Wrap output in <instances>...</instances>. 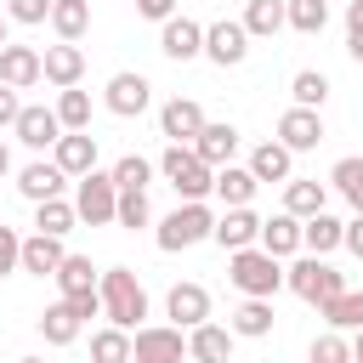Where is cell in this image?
<instances>
[{
  "label": "cell",
  "mask_w": 363,
  "mask_h": 363,
  "mask_svg": "<svg viewBox=\"0 0 363 363\" xmlns=\"http://www.w3.org/2000/svg\"><path fill=\"white\" fill-rule=\"evenodd\" d=\"M96 295H102V318L108 323H119V329H142V318H147V289H142V278L130 272V267H108L102 272V284H96Z\"/></svg>",
  "instance_id": "6da1fadb"
},
{
  "label": "cell",
  "mask_w": 363,
  "mask_h": 363,
  "mask_svg": "<svg viewBox=\"0 0 363 363\" xmlns=\"http://www.w3.org/2000/svg\"><path fill=\"white\" fill-rule=\"evenodd\" d=\"M227 278H233L238 295H261V301H272V295L284 289V261L267 255L261 244H250V250H233V255H227Z\"/></svg>",
  "instance_id": "7a4b0ae2"
},
{
  "label": "cell",
  "mask_w": 363,
  "mask_h": 363,
  "mask_svg": "<svg viewBox=\"0 0 363 363\" xmlns=\"http://www.w3.org/2000/svg\"><path fill=\"white\" fill-rule=\"evenodd\" d=\"M216 233V216H210V204L204 199H182L164 221H159V233H153V244L164 250V255H176V250H193V244H204Z\"/></svg>",
  "instance_id": "3957f363"
},
{
  "label": "cell",
  "mask_w": 363,
  "mask_h": 363,
  "mask_svg": "<svg viewBox=\"0 0 363 363\" xmlns=\"http://www.w3.org/2000/svg\"><path fill=\"white\" fill-rule=\"evenodd\" d=\"M159 176H164L182 199H210V193H216V170L193 153V142H170V147L159 153Z\"/></svg>",
  "instance_id": "277c9868"
},
{
  "label": "cell",
  "mask_w": 363,
  "mask_h": 363,
  "mask_svg": "<svg viewBox=\"0 0 363 363\" xmlns=\"http://www.w3.org/2000/svg\"><path fill=\"white\" fill-rule=\"evenodd\" d=\"M284 284H289L306 306H323V301H335V295L346 289V278H340L323 255H295V267H284Z\"/></svg>",
  "instance_id": "5b68a950"
},
{
  "label": "cell",
  "mask_w": 363,
  "mask_h": 363,
  "mask_svg": "<svg viewBox=\"0 0 363 363\" xmlns=\"http://www.w3.org/2000/svg\"><path fill=\"white\" fill-rule=\"evenodd\" d=\"M74 210H79V221H91V227H108L113 210H119V182H113V170H85V176L74 182Z\"/></svg>",
  "instance_id": "8992f818"
},
{
  "label": "cell",
  "mask_w": 363,
  "mask_h": 363,
  "mask_svg": "<svg viewBox=\"0 0 363 363\" xmlns=\"http://www.w3.org/2000/svg\"><path fill=\"white\" fill-rule=\"evenodd\" d=\"M187 357V335L176 323H142L130 335V363H182Z\"/></svg>",
  "instance_id": "52a82bcc"
},
{
  "label": "cell",
  "mask_w": 363,
  "mask_h": 363,
  "mask_svg": "<svg viewBox=\"0 0 363 363\" xmlns=\"http://www.w3.org/2000/svg\"><path fill=\"white\" fill-rule=\"evenodd\" d=\"M204 57H210L216 68H238V62L250 57V28H244L238 17L210 23V28H204Z\"/></svg>",
  "instance_id": "ba28073f"
},
{
  "label": "cell",
  "mask_w": 363,
  "mask_h": 363,
  "mask_svg": "<svg viewBox=\"0 0 363 363\" xmlns=\"http://www.w3.org/2000/svg\"><path fill=\"white\" fill-rule=\"evenodd\" d=\"M102 102H108V113H119V119H142L147 102H153V85H147V74H130V68H125V74L108 79Z\"/></svg>",
  "instance_id": "9c48e42d"
},
{
  "label": "cell",
  "mask_w": 363,
  "mask_h": 363,
  "mask_svg": "<svg viewBox=\"0 0 363 363\" xmlns=\"http://www.w3.org/2000/svg\"><path fill=\"white\" fill-rule=\"evenodd\" d=\"M11 130H17V142H23L28 153H45V147L62 142V119H57V108H40V102H34V108L23 102V113H17Z\"/></svg>",
  "instance_id": "30bf717a"
},
{
  "label": "cell",
  "mask_w": 363,
  "mask_h": 363,
  "mask_svg": "<svg viewBox=\"0 0 363 363\" xmlns=\"http://www.w3.org/2000/svg\"><path fill=\"white\" fill-rule=\"evenodd\" d=\"M164 312H170V323L176 329H199V323H210V289L204 284H170V295H164Z\"/></svg>",
  "instance_id": "8fae6325"
},
{
  "label": "cell",
  "mask_w": 363,
  "mask_h": 363,
  "mask_svg": "<svg viewBox=\"0 0 363 363\" xmlns=\"http://www.w3.org/2000/svg\"><path fill=\"white\" fill-rule=\"evenodd\" d=\"M0 79L11 85V91H28V85H40L45 79V51H34V45H0Z\"/></svg>",
  "instance_id": "7c38bea8"
},
{
  "label": "cell",
  "mask_w": 363,
  "mask_h": 363,
  "mask_svg": "<svg viewBox=\"0 0 363 363\" xmlns=\"http://www.w3.org/2000/svg\"><path fill=\"white\" fill-rule=\"evenodd\" d=\"M227 255L233 250H250V244H261V216L250 210V204H233L227 216H216V233H210Z\"/></svg>",
  "instance_id": "4fadbf2b"
},
{
  "label": "cell",
  "mask_w": 363,
  "mask_h": 363,
  "mask_svg": "<svg viewBox=\"0 0 363 363\" xmlns=\"http://www.w3.org/2000/svg\"><path fill=\"white\" fill-rule=\"evenodd\" d=\"M159 51H164L170 62H193V57H204V23H193V17H170V23L159 28Z\"/></svg>",
  "instance_id": "5bb4252c"
},
{
  "label": "cell",
  "mask_w": 363,
  "mask_h": 363,
  "mask_svg": "<svg viewBox=\"0 0 363 363\" xmlns=\"http://www.w3.org/2000/svg\"><path fill=\"white\" fill-rule=\"evenodd\" d=\"M278 142H284L289 153H312V147L323 142V113H318V108H289V113L278 119Z\"/></svg>",
  "instance_id": "9a60e30c"
},
{
  "label": "cell",
  "mask_w": 363,
  "mask_h": 363,
  "mask_svg": "<svg viewBox=\"0 0 363 363\" xmlns=\"http://www.w3.org/2000/svg\"><path fill=\"white\" fill-rule=\"evenodd\" d=\"M204 130V108L193 102V96H170L164 108H159V136H170V142H193Z\"/></svg>",
  "instance_id": "2e32d148"
},
{
  "label": "cell",
  "mask_w": 363,
  "mask_h": 363,
  "mask_svg": "<svg viewBox=\"0 0 363 363\" xmlns=\"http://www.w3.org/2000/svg\"><path fill=\"white\" fill-rule=\"evenodd\" d=\"M51 159H57V170L62 176H85V170H96V136L91 130H62V142L51 147Z\"/></svg>",
  "instance_id": "e0dca14e"
},
{
  "label": "cell",
  "mask_w": 363,
  "mask_h": 363,
  "mask_svg": "<svg viewBox=\"0 0 363 363\" xmlns=\"http://www.w3.org/2000/svg\"><path fill=\"white\" fill-rule=\"evenodd\" d=\"M62 170H57V159H34V164H23L17 170V193L28 199V204H40V199H62Z\"/></svg>",
  "instance_id": "ac0fdd59"
},
{
  "label": "cell",
  "mask_w": 363,
  "mask_h": 363,
  "mask_svg": "<svg viewBox=\"0 0 363 363\" xmlns=\"http://www.w3.org/2000/svg\"><path fill=\"white\" fill-rule=\"evenodd\" d=\"M193 153H199L210 170L233 164V153H238V125H210V119H204V130L193 136Z\"/></svg>",
  "instance_id": "d6986e66"
},
{
  "label": "cell",
  "mask_w": 363,
  "mask_h": 363,
  "mask_svg": "<svg viewBox=\"0 0 363 363\" xmlns=\"http://www.w3.org/2000/svg\"><path fill=\"white\" fill-rule=\"evenodd\" d=\"M62 238L57 233H28L23 238V272H34V278H57V267H62Z\"/></svg>",
  "instance_id": "ffe728a7"
},
{
  "label": "cell",
  "mask_w": 363,
  "mask_h": 363,
  "mask_svg": "<svg viewBox=\"0 0 363 363\" xmlns=\"http://www.w3.org/2000/svg\"><path fill=\"white\" fill-rule=\"evenodd\" d=\"M233 329H221V323H199V329H187V357L193 363H227L233 357Z\"/></svg>",
  "instance_id": "44dd1931"
},
{
  "label": "cell",
  "mask_w": 363,
  "mask_h": 363,
  "mask_svg": "<svg viewBox=\"0 0 363 363\" xmlns=\"http://www.w3.org/2000/svg\"><path fill=\"white\" fill-rule=\"evenodd\" d=\"M45 79H51L57 91L79 85V79H85V51H79L74 40H62V45H45Z\"/></svg>",
  "instance_id": "7402d4cb"
},
{
  "label": "cell",
  "mask_w": 363,
  "mask_h": 363,
  "mask_svg": "<svg viewBox=\"0 0 363 363\" xmlns=\"http://www.w3.org/2000/svg\"><path fill=\"white\" fill-rule=\"evenodd\" d=\"M261 250L267 255H301V216H289V210H278V216H267L261 221Z\"/></svg>",
  "instance_id": "603a6c76"
},
{
  "label": "cell",
  "mask_w": 363,
  "mask_h": 363,
  "mask_svg": "<svg viewBox=\"0 0 363 363\" xmlns=\"http://www.w3.org/2000/svg\"><path fill=\"white\" fill-rule=\"evenodd\" d=\"M323 204H329V187H323L318 176H289V182H284V210H289V216L306 221V216H318Z\"/></svg>",
  "instance_id": "cb8c5ba5"
},
{
  "label": "cell",
  "mask_w": 363,
  "mask_h": 363,
  "mask_svg": "<svg viewBox=\"0 0 363 363\" xmlns=\"http://www.w3.org/2000/svg\"><path fill=\"white\" fill-rule=\"evenodd\" d=\"M340 238H346V221H335L329 210H318V216L301 221V250L306 255H329V250H340Z\"/></svg>",
  "instance_id": "d4e9b609"
},
{
  "label": "cell",
  "mask_w": 363,
  "mask_h": 363,
  "mask_svg": "<svg viewBox=\"0 0 363 363\" xmlns=\"http://www.w3.org/2000/svg\"><path fill=\"white\" fill-rule=\"evenodd\" d=\"M79 329H85V318L74 312V301H57V306L40 312V335H45V346H68V340H79Z\"/></svg>",
  "instance_id": "484cf974"
},
{
  "label": "cell",
  "mask_w": 363,
  "mask_h": 363,
  "mask_svg": "<svg viewBox=\"0 0 363 363\" xmlns=\"http://www.w3.org/2000/svg\"><path fill=\"white\" fill-rule=\"evenodd\" d=\"M238 23L250 28V40H272L278 28H289V6L284 0H250Z\"/></svg>",
  "instance_id": "4316f807"
},
{
  "label": "cell",
  "mask_w": 363,
  "mask_h": 363,
  "mask_svg": "<svg viewBox=\"0 0 363 363\" xmlns=\"http://www.w3.org/2000/svg\"><path fill=\"white\" fill-rule=\"evenodd\" d=\"M255 187H261V182H255L250 164H221V170H216V199H221L227 210H233V204H250Z\"/></svg>",
  "instance_id": "83f0119b"
},
{
  "label": "cell",
  "mask_w": 363,
  "mask_h": 363,
  "mask_svg": "<svg viewBox=\"0 0 363 363\" xmlns=\"http://www.w3.org/2000/svg\"><path fill=\"white\" fill-rule=\"evenodd\" d=\"M227 329H233V335H244V340H261V335H272V301H261V295H244V306L227 318Z\"/></svg>",
  "instance_id": "f1b7e54d"
},
{
  "label": "cell",
  "mask_w": 363,
  "mask_h": 363,
  "mask_svg": "<svg viewBox=\"0 0 363 363\" xmlns=\"http://www.w3.org/2000/svg\"><path fill=\"white\" fill-rule=\"evenodd\" d=\"M318 312H323V323H329V329L357 335V329H363V289H340V295H335V301H323Z\"/></svg>",
  "instance_id": "f546056e"
},
{
  "label": "cell",
  "mask_w": 363,
  "mask_h": 363,
  "mask_svg": "<svg viewBox=\"0 0 363 363\" xmlns=\"http://www.w3.org/2000/svg\"><path fill=\"white\" fill-rule=\"evenodd\" d=\"M250 170H255V182H289L295 153H289L284 142H261V147L250 153Z\"/></svg>",
  "instance_id": "4dcf8cb0"
},
{
  "label": "cell",
  "mask_w": 363,
  "mask_h": 363,
  "mask_svg": "<svg viewBox=\"0 0 363 363\" xmlns=\"http://www.w3.org/2000/svg\"><path fill=\"white\" fill-rule=\"evenodd\" d=\"M96 284H102V272L91 267V255H62V267H57L62 295H96Z\"/></svg>",
  "instance_id": "1f68e13d"
},
{
  "label": "cell",
  "mask_w": 363,
  "mask_h": 363,
  "mask_svg": "<svg viewBox=\"0 0 363 363\" xmlns=\"http://www.w3.org/2000/svg\"><path fill=\"white\" fill-rule=\"evenodd\" d=\"M51 28H57V40H74L79 45V34L91 28V0H57L51 6Z\"/></svg>",
  "instance_id": "d6a6232c"
},
{
  "label": "cell",
  "mask_w": 363,
  "mask_h": 363,
  "mask_svg": "<svg viewBox=\"0 0 363 363\" xmlns=\"http://www.w3.org/2000/svg\"><path fill=\"white\" fill-rule=\"evenodd\" d=\"M329 187L352 204V210H363V159L357 153H346V159H335V170H329Z\"/></svg>",
  "instance_id": "836d02e7"
},
{
  "label": "cell",
  "mask_w": 363,
  "mask_h": 363,
  "mask_svg": "<svg viewBox=\"0 0 363 363\" xmlns=\"http://www.w3.org/2000/svg\"><path fill=\"white\" fill-rule=\"evenodd\" d=\"M74 221H79V210L68 204V199H40L34 204V233H74Z\"/></svg>",
  "instance_id": "e575fe53"
},
{
  "label": "cell",
  "mask_w": 363,
  "mask_h": 363,
  "mask_svg": "<svg viewBox=\"0 0 363 363\" xmlns=\"http://www.w3.org/2000/svg\"><path fill=\"white\" fill-rule=\"evenodd\" d=\"M91 363H130V329L108 323L91 335Z\"/></svg>",
  "instance_id": "d590c367"
},
{
  "label": "cell",
  "mask_w": 363,
  "mask_h": 363,
  "mask_svg": "<svg viewBox=\"0 0 363 363\" xmlns=\"http://www.w3.org/2000/svg\"><path fill=\"white\" fill-rule=\"evenodd\" d=\"M289 96H295V108H323V102H329V74L301 68V74L289 79Z\"/></svg>",
  "instance_id": "8d00e7d4"
},
{
  "label": "cell",
  "mask_w": 363,
  "mask_h": 363,
  "mask_svg": "<svg viewBox=\"0 0 363 363\" xmlns=\"http://www.w3.org/2000/svg\"><path fill=\"white\" fill-rule=\"evenodd\" d=\"M57 119H62V130H91V91L68 85L57 96Z\"/></svg>",
  "instance_id": "74e56055"
},
{
  "label": "cell",
  "mask_w": 363,
  "mask_h": 363,
  "mask_svg": "<svg viewBox=\"0 0 363 363\" xmlns=\"http://www.w3.org/2000/svg\"><path fill=\"white\" fill-rule=\"evenodd\" d=\"M113 221H119V227H130V233H136V227H147V221H153L147 187H125V193H119V210H113Z\"/></svg>",
  "instance_id": "f35d334b"
},
{
  "label": "cell",
  "mask_w": 363,
  "mask_h": 363,
  "mask_svg": "<svg viewBox=\"0 0 363 363\" xmlns=\"http://www.w3.org/2000/svg\"><path fill=\"white\" fill-rule=\"evenodd\" d=\"M284 6H289V28H295V34H323L329 0H284Z\"/></svg>",
  "instance_id": "ab89813d"
},
{
  "label": "cell",
  "mask_w": 363,
  "mask_h": 363,
  "mask_svg": "<svg viewBox=\"0 0 363 363\" xmlns=\"http://www.w3.org/2000/svg\"><path fill=\"white\" fill-rule=\"evenodd\" d=\"M153 170H159V164H147L142 153H125V159L113 164V182H119V193H125V187H147V182H153Z\"/></svg>",
  "instance_id": "60d3db41"
},
{
  "label": "cell",
  "mask_w": 363,
  "mask_h": 363,
  "mask_svg": "<svg viewBox=\"0 0 363 363\" xmlns=\"http://www.w3.org/2000/svg\"><path fill=\"white\" fill-rule=\"evenodd\" d=\"M312 363H352V340H346L340 329L318 335V340H312Z\"/></svg>",
  "instance_id": "b9f144b4"
},
{
  "label": "cell",
  "mask_w": 363,
  "mask_h": 363,
  "mask_svg": "<svg viewBox=\"0 0 363 363\" xmlns=\"http://www.w3.org/2000/svg\"><path fill=\"white\" fill-rule=\"evenodd\" d=\"M51 6L57 0H6V17L11 23H51Z\"/></svg>",
  "instance_id": "7bdbcfd3"
},
{
  "label": "cell",
  "mask_w": 363,
  "mask_h": 363,
  "mask_svg": "<svg viewBox=\"0 0 363 363\" xmlns=\"http://www.w3.org/2000/svg\"><path fill=\"white\" fill-rule=\"evenodd\" d=\"M17 267H23V238H17V233L0 221V278H11Z\"/></svg>",
  "instance_id": "ee69618b"
},
{
  "label": "cell",
  "mask_w": 363,
  "mask_h": 363,
  "mask_svg": "<svg viewBox=\"0 0 363 363\" xmlns=\"http://www.w3.org/2000/svg\"><path fill=\"white\" fill-rule=\"evenodd\" d=\"M136 11L153 17V23H170V17H176V0H136Z\"/></svg>",
  "instance_id": "f6af8a7d"
},
{
  "label": "cell",
  "mask_w": 363,
  "mask_h": 363,
  "mask_svg": "<svg viewBox=\"0 0 363 363\" xmlns=\"http://www.w3.org/2000/svg\"><path fill=\"white\" fill-rule=\"evenodd\" d=\"M17 113H23V102H17V91L0 79V125H17Z\"/></svg>",
  "instance_id": "bcb514c9"
},
{
  "label": "cell",
  "mask_w": 363,
  "mask_h": 363,
  "mask_svg": "<svg viewBox=\"0 0 363 363\" xmlns=\"http://www.w3.org/2000/svg\"><path fill=\"white\" fill-rule=\"evenodd\" d=\"M340 244H346V250H352V255L363 261V210H357V216L346 221V238H340Z\"/></svg>",
  "instance_id": "7dc6e473"
},
{
  "label": "cell",
  "mask_w": 363,
  "mask_h": 363,
  "mask_svg": "<svg viewBox=\"0 0 363 363\" xmlns=\"http://www.w3.org/2000/svg\"><path fill=\"white\" fill-rule=\"evenodd\" d=\"M352 28H363V0H352V6H346V34H352Z\"/></svg>",
  "instance_id": "c3c4849f"
},
{
  "label": "cell",
  "mask_w": 363,
  "mask_h": 363,
  "mask_svg": "<svg viewBox=\"0 0 363 363\" xmlns=\"http://www.w3.org/2000/svg\"><path fill=\"white\" fill-rule=\"evenodd\" d=\"M346 51H352V62H363V28H352V34H346Z\"/></svg>",
  "instance_id": "681fc988"
},
{
  "label": "cell",
  "mask_w": 363,
  "mask_h": 363,
  "mask_svg": "<svg viewBox=\"0 0 363 363\" xmlns=\"http://www.w3.org/2000/svg\"><path fill=\"white\" fill-rule=\"evenodd\" d=\"M0 45H11V17L0 11Z\"/></svg>",
  "instance_id": "f907efd6"
},
{
  "label": "cell",
  "mask_w": 363,
  "mask_h": 363,
  "mask_svg": "<svg viewBox=\"0 0 363 363\" xmlns=\"http://www.w3.org/2000/svg\"><path fill=\"white\" fill-rule=\"evenodd\" d=\"M352 363H363V329L352 335Z\"/></svg>",
  "instance_id": "816d5d0a"
},
{
  "label": "cell",
  "mask_w": 363,
  "mask_h": 363,
  "mask_svg": "<svg viewBox=\"0 0 363 363\" xmlns=\"http://www.w3.org/2000/svg\"><path fill=\"white\" fill-rule=\"evenodd\" d=\"M6 170H11V147L0 142V176H6Z\"/></svg>",
  "instance_id": "f5cc1de1"
},
{
  "label": "cell",
  "mask_w": 363,
  "mask_h": 363,
  "mask_svg": "<svg viewBox=\"0 0 363 363\" xmlns=\"http://www.w3.org/2000/svg\"><path fill=\"white\" fill-rule=\"evenodd\" d=\"M17 363H40V357H17Z\"/></svg>",
  "instance_id": "db71d44e"
}]
</instances>
